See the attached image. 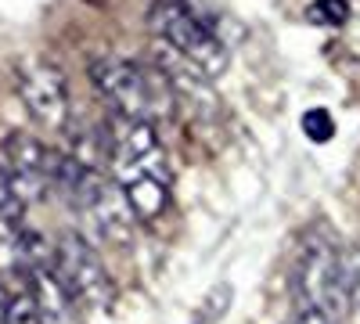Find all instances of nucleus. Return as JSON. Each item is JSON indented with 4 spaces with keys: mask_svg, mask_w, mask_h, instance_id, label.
<instances>
[{
    "mask_svg": "<svg viewBox=\"0 0 360 324\" xmlns=\"http://www.w3.org/2000/svg\"><path fill=\"white\" fill-rule=\"evenodd\" d=\"M22 216H25L22 184H18V176H15L8 166H0V223L22 227Z\"/></svg>",
    "mask_w": 360,
    "mask_h": 324,
    "instance_id": "obj_11",
    "label": "nucleus"
},
{
    "mask_svg": "<svg viewBox=\"0 0 360 324\" xmlns=\"http://www.w3.org/2000/svg\"><path fill=\"white\" fill-rule=\"evenodd\" d=\"M123 195H127L137 220H155L169 205V184L166 181H134V184L123 188Z\"/></svg>",
    "mask_w": 360,
    "mask_h": 324,
    "instance_id": "obj_10",
    "label": "nucleus"
},
{
    "mask_svg": "<svg viewBox=\"0 0 360 324\" xmlns=\"http://www.w3.org/2000/svg\"><path fill=\"white\" fill-rule=\"evenodd\" d=\"M303 134H307L314 144L332 141V137H335V119H332V112H328V108H310V112H303Z\"/></svg>",
    "mask_w": 360,
    "mask_h": 324,
    "instance_id": "obj_13",
    "label": "nucleus"
},
{
    "mask_svg": "<svg viewBox=\"0 0 360 324\" xmlns=\"http://www.w3.org/2000/svg\"><path fill=\"white\" fill-rule=\"evenodd\" d=\"M90 79L98 94L130 123H155L176 112V98L159 69H148L127 58H98L90 62Z\"/></svg>",
    "mask_w": 360,
    "mask_h": 324,
    "instance_id": "obj_1",
    "label": "nucleus"
},
{
    "mask_svg": "<svg viewBox=\"0 0 360 324\" xmlns=\"http://www.w3.org/2000/svg\"><path fill=\"white\" fill-rule=\"evenodd\" d=\"M288 324H295V320H288Z\"/></svg>",
    "mask_w": 360,
    "mask_h": 324,
    "instance_id": "obj_17",
    "label": "nucleus"
},
{
    "mask_svg": "<svg viewBox=\"0 0 360 324\" xmlns=\"http://www.w3.org/2000/svg\"><path fill=\"white\" fill-rule=\"evenodd\" d=\"M307 18H310L314 25L339 29V25H346V18H349V4H346V0H314V4L307 8Z\"/></svg>",
    "mask_w": 360,
    "mask_h": 324,
    "instance_id": "obj_12",
    "label": "nucleus"
},
{
    "mask_svg": "<svg viewBox=\"0 0 360 324\" xmlns=\"http://www.w3.org/2000/svg\"><path fill=\"white\" fill-rule=\"evenodd\" d=\"M4 155H8V169L18 176V184H33V188H51L54 181V162L58 155L47 148L44 141L29 137V134H8L4 141Z\"/></svg>",
    "mask_w": 360,
    "mask_h": 324,
    "instance_id": "obj_8",
    "label": "nucleus"
},
{
    "mask_svg": "<svg viewBox=\"0 0 360 324\" xmlns=\"http://www.w3.org/2000/svg\"><path fill=\"white\" fill-rule=\"evenodd\" d=\"M148 18H152V29L159 33V40H166L173 51H180L188 62H195L209 79L227 69L224 40L217 37V29H209L198 15H191L184 8V0H155Z\"/></svg>",
    "mask_w": 360,
    "mask_h": 324,
    "instance_id": "obj_3",
    "label": "nucleus"
},
{
    "mask_svg": "<svg viewBox=\"0 0 360 324\" xmlns=\"http://www.w3.org/2000/svg\"><path fill=\"white\" fill-rule=\"evenodd\" d=\"M112 173L119 188H127L134 181H166V184L173 181L166 152L152 123L119 119V130L112 134Z\"/></svg>",
    "mask_w": 360,
    "mask_h": 324,
    "instance_id": "obj_5",
    "label": "nucleus"
},
{
    "mask_svg": "<svg viewBox=\"0 0 360 324\" xmlns=\"http://www.w3.org/2000/svg\"><path fill=\"white\" fill-rule=\"evenodd\" d=\"M231 285H217L213 292L205 296V303H202V310H198V320H205V324H220L224 320V313H227V306H231Z\"/></svg>",
    "mask_w": 360,
    "mask_h": 324,
    "instance_id": "obj_14",
    "label": "nucleus"
},
{
    "mask_svg": "<svg viewBox=\"0 0 360 324\" xmlns=\"http://www.w3.org/2000/svg\"><path fill=\"white\" fill-rule=\"evenodd\" d=\"M295 324H339V320H335V317H328V313L317 310V306L295 303Z\"/></svg>",
    "mask_w": 360,
    "mask_h": 324,
    "instance_id": "obj_15",
    "label": "nucleus"
},
{
    "mask_svg": "<svg viewBox=\"0 0 360 324\" xmlns=\"http://www.w3.org/2000/svg\"><path fill=\"white\" fill-rule=\"evenodd\" d=\"M152 51H155V69L162 72V79L169 83V91L176 98V108L188 105V112H195L198 119H213L220 105H217L213 86H209V76L195 62H188L180 51H173L166 40H159Z\"/></svg>",
    "mask_w": 360,
    "mask_h": 324,
    "instance_id": "obj_7",
    "label": "nucleus"
},
{
    "mask_svg": "<svg viewBox=\"0 0 360 324\" xmlns=\"http://www.w3.org/2000/svg\"><path fill=\"white\" fill-rule=\"evenodd\" d=\"M15 86L25 101V108L33 112V119L58 130L69 123V86L65 76L54 62H47L44 54H25L15 65Z\"/></svg>",
    "mask_w": 360,
    "mask_h": 324,
    "instance_id": "obj_6",
    "label": "nucleus"
},
{
    "mask_svg": "<svg viewBox=\"0 0 360 324\" xmlns=\"http://www.w3.org/2000/svg\"><path fill=\"white\" fill-rule=\"evenodd\" d=\"M51 271L76 303L94 306V310H108L115 303V285L105 271L101 256L90 249L79 234H65V238L58 242Z\"/></svg>",
    "mask_w": 360,
    "mask_h": 324,
    "instance_id": "obj_4",
    "label": "nucleus"
},
{
    "mask_svg": "<svg viewBox=\"0 0 360 324\" xmlns=\"http://www.w3.org/2000/svg\"><path fill=\"white\" fill-rule=\"evenodd\" d=\"M25 271H29V281H33L40 324H79L76 299L62 288V281L54 278L51 263H25Z\"/></svg>",
    "mask_w": 360,
    "mask_h": 324,
    "instance_id": "obj_9",
    "label": "nucleus"
},
{
    "mask_svg": "<svg viewBox=\"0 0 360 324\" xmlns=\"http://www.w3.org/2000/svg\"><path fill=\"white\" fill-rule=\"evenodd\" d=\"M0 324H11V310H8V296H4V288H0Z\"/></svg>",
    "mask_w": 360,
    "mask_h": 324,
    "instance_id": "obj_16",
    "label": "nucleus"
},
{
    "mask_svg": "<svg viewBox=\"0 0 360 324\" xmlns=\"http://www.w3.org/2000/svg\"><path fill=\"white\" fill-rule=\"evenodd\" d=\"M295 303H307L335 317L339 324L349 317V296H346V271L342 256L332 249V242L310 234L303 242L295 263Z\"/></svg>",
    "mask_w": 360,
    "mask_h": 324,
    "instance_id": "obj_2",
    "label": "nucleus"
}]
</instances>
